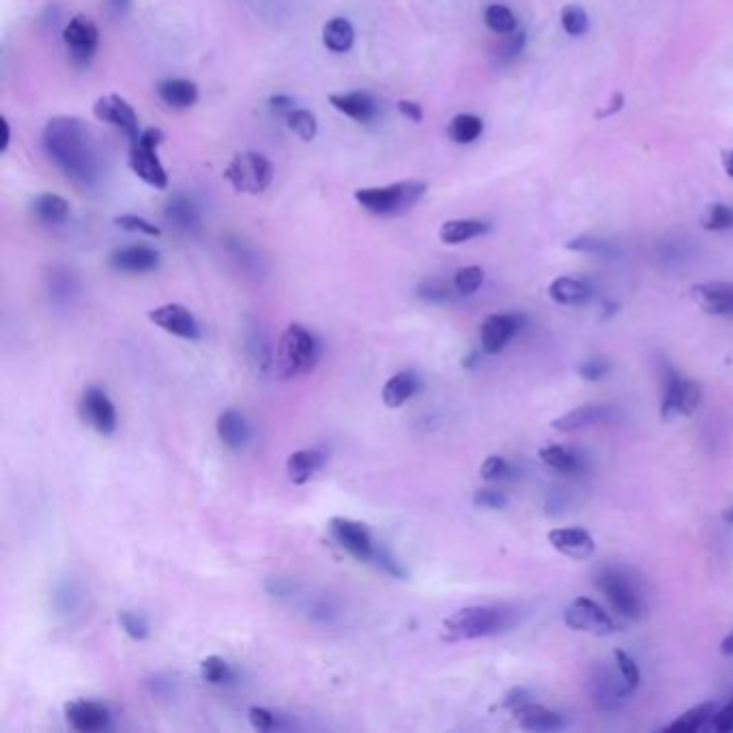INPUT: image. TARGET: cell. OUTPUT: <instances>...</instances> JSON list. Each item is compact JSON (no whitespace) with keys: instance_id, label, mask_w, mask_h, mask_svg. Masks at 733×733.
<instances>
[{"instance_id":"1","label":"cell","mask_w":733,"mask_h":733,"mask_svg":"<svg viewBox=\"0 0 733 733\" xmlns=\"http://www.w3.org/2000/svg\"><path fill=\"white\" fill-rule=\"evenodd\" d=\"M43 151L63 170L67 179L80 188H91L102 172V155H99L95 136L84 121L76 117L50 119L43 129Z\"/></svg>"},{"instance_id":"2","label":"cell","mask_w":733,"mask_h":733,"mask_svg":"<svg viewBox=\"0 0 733 733\" xmlns=\"http://www.w3.org/2000/svg\"><path fill=\"white\" fill-rule=\"evenodd\" d=\"M514 624V613L508 607L499 605H476L454 611L443 622V639L448 641H471L482 637H493L508 630Z\"/></svg>"},{"instance_id":"3","label":"cell","mask_w":733,"mask_h":733,"mask_svg":"<svg viewBox=\"0 0 733 733\" xmlns=\"http://www.w3.org/2000/svg\"><path fill=\"white\" fill-rule=\"evenodd\" d=\"M321 357L319 340L304 325L291 323L284 329L276 349V375L280 379H297L314 370Z\"/></svg>"},{"instance_id":"4","label":"cell","mask_w":733,"mask_h":733,"mask_svg":"<svg viewBox=\"0 0 733 733\" xmlns=\"http://www.w3.org/2000/svg\"><path fill=\"white\" fill-rule=\"evenodd\" d=\"M428 185L424 181H398L381 188L355 190V203L377 218H396L420 203Z\"/></svg>"},{"instance_id":"5","label":"cell","mask_w":733,"mask_h":733,"mask_svg":"<svg viewBox=\"0 0 733 733\" xmlns=\"http://www.w3.org/2000/svg\"><path fill=\"white\" fill-rule=\"evenodd\" d=\"M166 140L160 127L142 129L136 140L129 142V157L127 164L132 168L134 175L145 181L149 188L166 190L168 188V172L162 166L160 157H157V147Z\"/></svg>"},{"instance_id":"6","label":"cell","mask_w":733,"mask_h":733,"mask_svg":"<svg viewBox=\"0 0 733 733\" xmlns=\"http://www.w3.org/2000/svg\"><path fill=\"white\" fill-rule=\"evenodd\" d=\"M224 179L239 194H263L273 181V166L263 153H237L224 168Z\"/></svg>"},{"instance_id":"7","label":"cell","mask_w":733,"mask_h":733,"mask_svg":"<svg viewBox=\"0 0 733 733\" xmlns=\"http://www.w3.org/2000/svg\"><path fill=\"white\" fill-rule=\"evenodd\" d=\"M596 585L607 596L611 607L626 620H641L643 617V598L639 589L626 572L617 568L602 570L596 577Z\"/></svg>"},{"instance_id":"8","label":"cell","mask_w":733,"mask_h":733,"mask_svg":"<svg viewBox=\"0 0 733 733\" xmlns=\"http://www.w3.org/2000/svg\"><path fill=\"white\" fill-rule=\"evenodd\" d=\"M701 405V385L682 377L678 370L667 366L665 370V394L660 402V415L665 420L675 418V415H693Z\"/></svg>"},{"instance_id":"9","label":"cell","mask_w":733,"mask_h":733,"mask_svg":"<svg viewBox=\"0 0 733 733\" xmlns=\"http://www.w3.org/2000/svg\"><path fill=\"white\" fill-rule=\"evenodd\" d=\"M329 534H332L340 549L355 557L357 562H372L375 559L377 546L364 523L344 519V516H334L329 521Z\"/></svg>"},{"instance_id":"10","label":"cell","mask_w":733,"mask_h":733,"mask_svg":"<svg viewBox=\"0 0 733 733\" xmlns=\"http://www.w3.org/2000/svg\"><path fill=\"white\" fill-rule=\"evenodd\" d=\"M63 41L69 50L71 63L76 67H86L93 61V56L97 52L99 28L91 18L76 16L63 28Z\"/></svg>"},{"instance_id":"11","label":"cell","mask_w":733,"mask_h":733,"mask_svg":"<svg viewBox=\"0 0 733 733\" xmlns=\"http://www.w3.org/2000/svg\"><path fill=\"white\" fill-rule=\"evenodd\" d=\"M564 622L572 630L592 632V635H611L617 630L613 617L598 602L585 596L570 602V607L564 611Z\"/></svg>"},{"instance_id":"12","label":"cell","mask_w":733,"mask_h":733,"mask_svg":"<svg viewBox=\"0 0 733 733\" xmlns=\"http://www.w3.org/2000/svg\"><path fill=\"white\" fill-rule=\"evenodd\" d=\"M80 413L82 420L89 424L99 435H112L117 430V409H114L110 396L102 390V387H86L80 398Z\"/></svg>"},{"instance_id":"13","label":"cell","mask_w":733,"mask_h":733,"mask_svg":"<svg viewBox=\"0 0 733 733\" xmlns=\"http://www.w3.org/2000/svg\"><path fill=\"white\" fill-rule=\"evenodd\" d=\"M93 114H95L97 121L119 127L121 132L129 138V142L140 136L138 114H136L134 106L129 104L125 97H121L117 93L99 97L97 102L93 104Z\"/></svg>"},{"instance_id":"14","label":"cell","mask_w":733,"mask_h":733,"mask_svg":"<svg viewBox=\"0 0 733 733\" xmlns=\"http://www.w3.org/2000/svg\"><path fill=\"white\" fill-rule=\"evenodd\" d=\"M525 325V319L521 314L512 312H499L486 316L482 327H480V340H482V351L488 355H497L508 347V342L521 332Z\"/></svg>"},{"instance_id":"15","label":"cell","mask_w":733,"mask_h":733,"mask_svg":"<svg viewBox=\"0 0 733 733\" xmlns=\"http://www.w3.org/2000/svg\"><path fill=\"white\" fill-rule=\"evenodd\" d=\"M149 319L153 325L162 327L164 332L177 336L181 340H198L200 327L194 319V314L179 304H164L149 312Z\"/></svg>"},{"instance_id":"16","label":"cell","mask_w":733,"mask_h":733,"mask_svg":"<svg viewBox=\"0 0 733 733\" xmlns=\"http://www.w3.org/2000/svg\"><path fill=\"white\" fill-rule=\"evenodd\" d=\"M65 718L71 725V729H76L80 733H97L108 727L110 712L106 706H102V703H97V701L76 699V701H69L65 706Z\"/></svg>"},{"instance_id":"17","label":"cell","mask_w":733,"mask_h":733,"mask_svg":"<svg viewBox=\"0 0 733 733\" xmlns=\"http://www.w3.org/2000/svg\"><path fill=\"white\" fill-rule=\"evenodd\" d=\"M620 418H622V413L615 407L585 405V407H579V409L562 415V418H557L553 422V430H559V433H574V430H581L587 426H598V424H609Z\"/></svg>"},{"instance_id":"18","label":"cell","mask_w":733,"mask_h":733,"mask_svg":"<svg viewBox=\"0 0 733 733\" xmlns=\"http://www.w3.org/2000/svg\"><path fill=\"white\" fill-rule=\"evenodd\" d=\"M697 306L712 316H733V284L706 282L697 284L691 291Z\"/></svg>"},{"instance_id":"19","label":"cell","mask_w":733,"mask_h":733,"mask_svg":"<svg viewBox=\"0 0 733 733\" xmlns=\"http://www.w3.org/2000/svg\"><path fill=\"white\" fill-rule=\"evenodd\" d=\"M549 542L555 551L570 559H587L596 551V542L583 527H557L549 531Z\"/></svg>"},{"instance_id":"20","label":"cell","mask_w":733,"mask_h":733,"mask_svg":"<svg viewBox=\"0 0 733 733\" xmlns=\"http://www.w3.org/2000/svg\"><path fill=\"white\" fill-rule=\"evenodd\" d=\"M108 263L121 273H149L160 267V252L149 246H127L114 250Z\"/></svg>"},{"instance_id":"21","label":"cell","mask_w":733,"mask_h":733,"mask_svg":"<svg viewBox=\"0 0 733 733\" xmlns=\"http://www.w3.org/2000/svg\"><path fill=\"white\" fill-rule=\"evenodd\" d=\"M215 433H218L226 448L235 454L246 450L250 443V424L246 415L237 409H226L220 413L218 422H215Z\"/></svg>"},{"instance_id":"22","label":"cell","mask_w":733,"mask_h":733,"mask_svg":"<svg viewBox=\"0 0 733 733\" xmlns=\"http://www.w3.org/2000/svg\"><path fill=\"white\" fill-rule=\"evenodd\" d=\"M592 697L600 710L613 712L622 706L628 695L624 691V682H617V675L609 667H596L592 675Z\"/></svg>"},{"instance_id":"23","label":"cell","mask_w":733,"mask_h":733,"mask_svg":"<svg viewBox=\"0 0 733 733\" xmlns=\"http://www.w3.org/2000/svg\"><path fill=\"white\" fill-rule=\"evenodd\" d=\"M329 104H332L344 117H349L357 123H370L377 119L379 106L375 97L364 93V91H353V93H334L329 95Z\"/></svg>"},{"instance_id":"24","label":"cell","mask_w":733,"mask_h":733,"mask_svg":"<svg viewBox=\"0 0 733 733\" xmlns=\"http://www.w3.org/2000/svg\"><path fill=\"white\" fill-rule=\"evenodd\" d=\"M243 334H246V353L252 368L258 375L267 377L269 372H273V368H276V353L271 349V342L265 334V329L261 325L250 323Z\"/></svg>"},{"instance_id":"25","label":"cell","mask_w":733,"mask_h":733,"mask_svg":"<svg viewBox=\"0 0 733 733\" xmlns=\"http://www.w3.org/2000/svg\"><path fill=\"white\" fill-rule=\"evenodd\" d=\"M157 95H160L162 102L175 110L192 108L198 102V86L192 80L185 78H164L155 86Z\"/></svg>"},{"instance_id":"26","label":"cell","mask_w":733,"mask_h":733,"mask_svg":"<svg viewBox=\"0 0 733 733\" xmlns=\"http://www.w3.org/2000/svg\"><path fill=\"white\" fill-rule=\"evenodd\" d=\"M327 456L321 450H297L286 458V476L297 486L310 482L323 469Z\"/></svg>"},{"instance_id":"27","label":"cell","mask_w":733,"mask_h":733,"mask_svg":"<svg viewBox=\"0 0 733 733\" xmlns=\"http://www.w3.org/2000/svg\"><path fill=\"white\" fill-rule=\"evenodd\" d=\"M418 390H420L418 375H415L413 370H400V372H396V375H392L390 379L385 381L381 396H383L385 407L398 409V407L405 405L407 400H411Z\"/></svg>"},{"instance_id":"28","label":"cell","mask_w":733,"mask_h":733,"mask_svg":"<svg viewBox=\"0 0 733 733\" xmlns=\"http://www.w3.org/2000/svg\"><path fill=\"white\" fill-rule=\"evenodd\" d=\"M512 716L516 718V723L527 731H555L564 725L562 716L534 701H529L519 710H514Z\"/></svg>"},{"instance_id":"29","label":"cell","mask_w":733,"mask_h":733,"mask_svg":"<svg viewBox=\"0 0 733 733\" xmlns=\"http://www.w3.org/2000/svg\"><path fill=\"white\" fill-rule=\"evenodd\" d=\"M592 295H594L592 286H589L585 280L572 278V276L555 278L549 286V297L559 306H577V304H583V301H587Z\"/></svg>"},{"instance_id":"30","label":"cell","mask_w":733,"mask_h":733,"mask_svg":"<svg viewBox=\"0 0 733 733\" xmlns=\"http://www.w3.org/2000/svg\"><path fill=\"white\" fill-rule=\"evenodd\" d=\"M491 231V224L482 220H450L443 222L439 228V239L445 246H458V243L482 237Z\"/></svg>"},{"instance_id":"31","label":"cell","mask_w":733,"mask_h":733,"mask_svg":"<svg viewBox=\"0 0 733 733\" xmlns=\"http://www.w3.org/2000/svg\"><path fill=\"white\" fill-rule=\"evenodd\" d=\"M718 703L708 701V703H699L697 708H691L688 712H684L680 718H675L671 725L665 727L667 733H695L699 729H703L706 725L712 723L714 714L718 712Z\"/></svg>"},{"instance_id":"32","label":"cell","mask_w":733,"mask_h":733,"mask_svg":"<svg viewBox=\"0 0 733 733\" xmlns=\"http://www.w3.org/2000/svg\"><path fill=\"white\" fill-rule=\"evenodd\" d=\"M355 28L347 18H332L323 26V43L327 50L344 54L353 48Z\"/></svg>"},{"instance_id":"33","label":"cell","mask_w":733,"mask_h":733,"mask_svg":"<svg viewBox=\"0 0 733 733\" xmlns=\"http://www.w3.org/2000/svg\"><path fill=\"white\" fill-rule=\"evenodd\" d=\"M69 209V203L59 194H39L33 200L35 215L48 226L63 224L69 218Z\"/></svg>"},{"instance_id":"34","label":"cell","mask_w":733,"mask_h":733,"mask_svg":"<svg viewBox=\"0 0 733 733\" xmlns=\"http://www.w3.org/2000/svg\"><path fill=\"white\" fill-rule=\"evenodd\" d=\"M166 218L168 222L175 224L179 231L183 233H192L200 226V213L194 207L192 200L183 198V196H175L166 207Z\"/></svg>"},{"instance_id":"35","label":"cell","mask_w":733,"mask_h":733,"mask_svg":"<svg viewBox=\"0 0 733 733\" xmlns=\"http://www.w3.org/2000/svg\"><path fill=\"white\" fill-rule=\"evenodd\" d=\"M482 132H484V121L476 117V114H469V112L456 114L448 125V134L456 145H471V142H476L482 136Z\"/></svg>"},{"instance_id":"36","label":"cell","mask_w":733,"mask_h":733,"mask_svg":"<svg viewBox=\"0 0 733 733\" xmlns=\"http://www.w3.org/2000/svg\"><path fill=\"white\" fill-rule=\"evenodd\" d=\"M540 458L544 465L559 473H579L581 471V458L572 450L564 448V445H546L540 450Z\"/></svg>"},{"instance_id":"37","label":"cell","mask_w":733,"mask_h":733,"mask_svg":"<svg viewBox=\"0 0 733 733\" xmlns=\"http://www.w3.org/2000/svg\"><path fill=\"white\" fill-rule=\"evenodd\" d=\"M286 123H289L291 132L304 142H310L319 134V121H316L314 112L306 108H295L286 114Z\"/></svg>"},{"instance_id":"38","label":"cell","mask_w":733,"mask_h":733,"mask_svg":"<svg viewBox=\"0 0 733 733\" xmlns=\"http://www.w3.org/2000/svg\"><path fill=\"white\" fill-rule=\"evenodd\" d=\"M415 293H418L420 299L430 301V304H445V301L454 299L456 289H454V282L450 284L448 280H443V278H424L418 284Z\"/></svg>"},{"instance_id":"39","label":"cell","mask_w":733,"mask_h":733,"mask_svg":"<svg viewBox=\"0 0 733 733\" xmlns=\"http://www.w3.org/2000/svg\"><path fill=\"white\" fill-rule=\"evenodd\" d=\"M484 24L497 35H512L516 31V18L506 5H488L484 11Z\"/></svg>"},{"instance_id":"40","label":"cell","mask_w":733,"mask_h":733,"mask_svg":"<svg viewBox=\"0 0 733 733\" xmlns=\"http://www.w3.org/2000/svg\"><path fill=\"white\" fill-rule=\"evenodd\" d=\"M48 289H50L52 301H56V304H59V306H69L71 301H74L76 295H78V282L67 271L54 273Z\"/></svg>"},{"instance_id":"41","label":"cell","mask_w":733,"mask_h":733,"mask_svg":"<svg viewBox=\"0 0 733 733\" xmlns=\"http://www.w3.org/2000/svg\"><path fill=\"white\" fill-rule=\"evenodd\" d=\"M200 675L203 680L213 686H224L233 680V669L220 656H207L203 663H200Z\"/></svg>"},{"instance_id":"42","label":"cell","mask_w":733,"mask_h":733,"mask_svg":"<svg viewBox=\"0 0 733 733\" xmlns=\"http://www.w3.org/2000/svg\"><path fill=\"white\" fill-rule=\"evenodd\" d=\"M454 289L458 295L463 297H469L473 293L480 291V286L484 282V269L478 267V265H467V267H461L456 273H454Z\"/></svg>"},{"instance_id":"43","label":"cell","mask_w":733,"mask_h":733,"mask_svg":"<svg viewBox=\"0 0 733 733\" xmlns=\"http://www.w3.org/2000/svg\"><path fill=\"white\" fill-rule=\"evenodd\" d=\"M701 224L706 231H714V233H723V231H731L733 228V207L723 205V203H714L706 209L701 218Z\"/></svg>"},{"instance_id":"44","label":"cell","mask_w":733,"mask_h":733,"mask_svg":"<svg viewBox=\"0 0 733 733\" xmlns=\"http://www.w3.org/2000/svg\"><path fill=\"white\" fill-rule=\"evenodd\" d=\"M562 28L570 37H583L589 28V16L581 5H566L562 9Z\"/></svg>"},{"instance_id":"45","label":"cell","mask_w":733,"mask_h":733,"mask_svg":"<svg viewBox=\"0 0 733 733\" xmlns=\"http://www.w3.org/2000/svg\"><path fill=\"white\" fill-rule=\"evenodd\" d=\"M615 663H617V671H620V678L624 682V691L626 695H630L641 682L639 667L624 650H615Z\"/></svg>"},{"instance_id":"46","label":"cell","mask_w":733,"mask_h":733,"mask_svg":"<svg viewBox=\"0 0 733 733\" xmlns=\"http://www.w3.org/2000/svg\"><path fill=\"white\" fill-rule=\"evenodd\" d=\"M114 224H117L119 228H123V231H129V233H142L147 237H160L162 235L160 226H155L149 220L140 218V215H134V213L117 215V218H114Z\"/></svg>"},{"instance_id":"47","label":"cell","mask_w":733,"mask_h":733,"mask_svg":"<svg viewBox=\"0 0 733 733\" xmlns=\"http://www.w3.org/2000/svg\"><path fill=\"white\" fill-rule=\"evenodd\" d=\"M119 624L125 630V635L134 641H145L149 637V624L140 613L119 611Z\"/></svg>"},{"instance_id":"48","label":"cell","mask_w":733,"mask_h":733,"mask_svg":"<svg viewBox=\"0 0 733 733\" xmlns=\"http://www.w3.org/2000/svg\"><path fill=\"white\" fill-rule=\"evenodd\" d=\"M480 476L486 482H499L512 476V465L501 456H488L480 467Z\"/></svg>"},{"instance_id":"49","label":"cell","mask_w":733,"mask_h":733,"mask_svg":"<svg viewBox=\"0 0 733 733\" xmlns=\"http://www.w3.org/2000/svg\"><path fill=\"white\" fill-rule=\"evenodd\" d=\"M568 250L574 252H585V254H596V256H611L613 246L609 241H602L598 237H579L568 243Z\"/></svg>"},{"instance_id":"50","label":"cell","mask_w":733,"mask_h":733,"mask_svg":"<svg viewBox=\"0 0 733 733\" xmlns=\"http://www.w3.org/2000/svg\"><path fill=\"white\" fill-rule=\"evenodd\" d=\"M54 605L59 609L61 615H69L71 611H76L80 605V594L76 592V587L71 583H63L59 585L54 594Z\"/></svg>"},{"instance_id":"51","label":"cell","mask_w":733,"mask_h":733,"mask_svg":"<svg viewBox=\"0 0 733 733\" xmlns=\"http://www.w3.org/2000/svg\"><path fill=\"white\" fill-rule=\"evenodd\" d=\"M473 503L484 510H501L508 506V497L497 488H480V491L473 493Z\"/></svg>"},{"instance_id":"52","label":"cell","mask_w":733,"mask_h":733,"mask_svg":"<svg viewBox=\"0 0 733 733\" xmlns=\"http://www.w3.org/2000/svg\"><path fill=\"white\" fill-rule=\"evenodd\" d=\"M248 718L254 729L258 731H273V729H280V716L269 712L267 708H250L248 710Z\"/></svg>"},{"instance_id":"53","label":"cell","mask_w":733,"mask_h":733,"mask_svg":"<svg viewBox=\"0 0 733 733\" xmlns=\"http://www.w3.org/2000/svg\"><path fill=\"white\" fill-rule=\"evenodd\" d=\"M609 362L607 359L602 357H594V359H587V362H583L579 366V377L585 379V381H600L602 377L609 375Z\"/></svg>"},{"instance_id":"54","label":"cell","mask_w":733,"mask_h":733,"mask_svg":"<svg viewBox=\"0 0 733 733\" xmlns=\"http://www.w3.org/2000/svg\"><path fill=\"white\" fill-rule=\"evenodd\" d=\"M372 562H375L381 570H385V572L390 574V577H394V579H405V577H407L405 568H402V566L396 562V559H394L390 553H387L385 549H377L375 559H372Z\"/></svg>"},{"instance_id":"55","label":"cell","mask_w":733,"mask_h":733,"mask_svg":"<svg viewBox=\"0 0 733 733\" xmlns=\"http://www.w3.org/2000/svg\"><path fill=\"white\" fill-rule=\"evenodd\" d=\"M710 727L716 733H733V699L727 703V706L718 708Z\"/></svg>"},{"instance_id":"56","label":"cell","mask_w":733,"mask_h":733,"mask_svg":"<svg viewBox=\"0 0 733 733\" xmlns=\"http://www.w3.org/2000/svg\"><path fill=\"white\" fill-rule=\"evenodd\" d=\"M396 106H398V112L405 119H409L413 123H422L424 110H422V106L418 102H411V99H400V102Z\"/></svg>"},{"instance_id":"57","label":"cell","mask_w":733,"mask_h":733,"mask_svg":"<svg viewBox=\"0 0 733 733\" xmlns=\"http://www.w3.org/2000/svg\"><path fill=\"white\" fill-rule=\"evenodd\" d=\"M534 701L531 699V693L525 691V688H512V691L506 695V699H503V706H506L510 712L519 710L521 706H525V703Z\"/></svg>"},{"instance_id":"58","label":"cell","mask_w":733,"mask_h":733,"mask_svg":"<svg viewBox=\"0 0 733 733\" xmlns=\"http://www.w3.org/2000/svg\"><path fill=\"white\" fill-rule=\"evenodd\" d=\"M269 106H271L273 110H276V112L289 114L291 110H295V99H293V97H289V95H273V97L269 99Z\"/></svg>"},{"instance_id":"59","label":"cell","mask_w":733,"mask_h":733,"mask_svg":"<svg viewBox=\"0 0 733 733\" xmlns=\"http://www.w3.org/2000/svg\"><path fill=\"white\" fill-rule=\"evenodd\" d=\"M291 589H293V585H291V583H286L284 579H271V581L267 583V592H269L271 596H278V598L289 596V594H291Z\"/></svg>"},{"instance_id":"60","label":"cell","mask_w":733,"mask_h":733,"mask_svg":"<svg viewBox=\"0 0 733 733\" xmlns=\"http://www.w3.org/2000/svg\"><path fill=\"white\" fill-rule=\"evenodd\" d=\"M106 7L114 18H123L129 7H132V0H106Z\"/></svg>"},{"instance_id":"61","label":"cell","mask_w":733,"mask_h":733,"mask_svg":"<svg viewBox=\"0 0 733 733\" xmlns=\"http://www.w3.org/2000/svg\"><path fill=\"white\" fill-rule=\"evenodd\" d=\"M0 127H3V142H0V153H7L9 142H11V129H9V121L0 119Z\"/></svg>"},{"instance_id":"62","label":"cell","mask_w":733,"mask_h":733,"mask_svg":"<svg viewBox=\"0 0 733 733\" xmlns=\"http://www.w3.org/2000/svg\"><path fill=\"white\" fill-rule=\"evenodd\" d=\"M723 168H725L727 175L733 179V149L723 153Z\"/></svg>"},{"instance_id":"63","label":"cell","mask_w":733,"mask_h":733,"mask_svg":"<svg viewBox=\"0 0 733 733\" xmlns=\"http://www.w3.org/2000/svg\"><path fill=\"white\" fill-rule=\"evenodd\" d=\"M721 650H723L725 656H733V630L725 637V641L721 645Z\"/></svg>"},{"instance_id":"64","label":"cell","mask_w":733,"mask_h":733,"mask_svg":"<svg viewBox=\"0 0 733 733\" xmlns=\"http://www.w3.org/2000/svg\"><path fill=\"white\" fill-rule=\"evenodd\" d=\"M723 519H725V523H731V525H733V508L725 510V514H723Z\"/></svg>"}]
</instances>
